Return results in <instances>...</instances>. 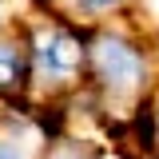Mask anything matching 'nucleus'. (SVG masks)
I'll return each mask as SVG.
<instances>
[{"label": "nucleus", "instance_id": "f257e3e1", "mask_svg": "<svg viewBox=\"0 0 159 159\" xmlns=\"http://www.w3.org/2000/svg\"><path fill=\"white\" fill-rule=\"evenodd\" d=\"M92 68H96L99 88L111 92V96H135L143 88V76H147V64L139 56V48H131L127 40H119V36H99L96 40Z\"/></svg>", "mask_w": 159, "mask_h": 159}, {"label": "nucleus", "instance_id": "f03ea898", "mask_svg": "<svg viewBox=\"0 0 159 159\" xmlns=\"http://www.w3.org/2000/svg\"><path fill=\"white\" fill-rule=\"evenodd\" d=\"M32 60L44 76L52 80H68L80 72L84 64V48H80L76 36L68 32H36V48H32Z\"/></svg>", "mask_w": 159, "mask_h": 159}, {"label": "nucleus", "instance_id": "7ed1b4c3", "mask_svg": "<svg viewBox=\"0 0 159 159\" xmlns=\"http://www.w3.org/2000/svg\"><path fill=\"white\" fill-rule=\"evenodd\" d=\"M28 76V60L20 52L16 44H8V40H0V92H16L20 84Z\"/></svg>", "mask_w": 159, "mask_h": 159}, {"label": "nucleus", "instance_id": "20e7f679", "mask_svg": "<svg viewBox=\"0 0 159 159\" xmlns=\"http://www.w3.org/2000/svg\"><path fill=\"white\" fill-rule=\"evenodd\" d=\"M36 159H103V155H99L88 139H68V135H60V139H48V143L40 147Z\"/></svg>", "mask_w": 159, "mask_h": 159}, {"label": "nucleus", "instance_id": "39448f33", "mask_svg": "<svg viewBox=\"0 0 159 159\" xmlns=\"http://www.w3.org/2000/svg\"><path fill=\"white\" fill-rule=\"evenodd\" d=\"M36 143H24L16 131H0V159H36Z\"/></svg>", "mask_w": 159, "mask_h": 159}, {"label": "nucleus", "instance_id": "423d86ee", "mask_svg": "<svg viewBox=\"0 0 159 159\" xmlns=\"http://www.w3.org/2000/svg\"><path fill=\"white\" fill-rule=\"evenodd\" d=\"M84 4H88V8H111L116 0H84Z\"/></svg>", "mask_w": 159, "mask_h": 159}, {"label": "nucleus", "instance_id": "0eeeda50", "mask_svg": "<svg viewBox=\"0 0 159 159\" xmlns=\"http://www.w3.org/2000/svg\"><path fill=\"white\" fill-rule=\"evenodd\" d=\"M151 12H155V16H159V0H151Z\"/></svg>", "mask_w": 159, "mask_h": 159}, {"label": "nucleus", "instance_id": "6e6552de", "mask_svg": "<svg viewBox=\"0 0 159 159\" xmlns=\"http://www.w3.org/2000/svg\"><path fill=\"white\" fill-rule=\"evenodd\" d=\"M103 159H107V155H103Z\"/></svg>", "mask_w": 159, "mask_h": 159}]
</instances>
